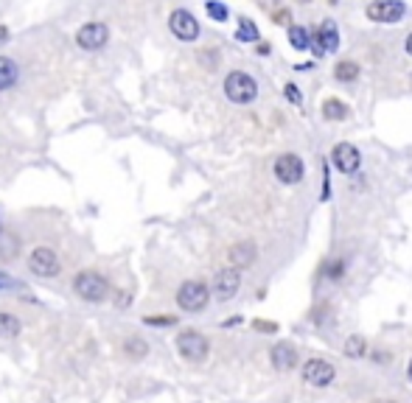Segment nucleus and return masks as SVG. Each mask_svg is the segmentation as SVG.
<instances>
[{
  "instance_id": "a211bd4d",
  "label": "nucleus",
  "mask_w": 412,
  "mask_h": 403,
  "mask_svg": "<svg viewBox=\"0 0 412 403\" xmlns=\"http://www.w3.org/2000/svg\"><path fill=\"white\" fill-rule=\"evenodd\" d=\"M289 45H292L295 51H306V48L312 45L309 31H306L303 25H289Z\"/></svg>"
},
{
  "instance_id": "dca6fc26",
  "label": "nucleus",
  "mask_w": 412,
  "mask_h": 403,
  "mask_svg": "<svg viewBox=\"0 0 412 403\" xmlns=\"http://www.w3.org/2000/svg\"><path fill=\"white\" fill-rule=\"evenodd\" d=\"M17 76H20L17 62H14V59H8V56H0V92H3V90H8L11 84H17Z\"/></svg>"
},
{
  "instance_id": "2f4dec72",
  "label": "nucleus",
  "mask_w": 412,
  "mask_h": 403,
  "mask_svg": "<svg viewBox=\"0 0 412 403\" xmlns=\"http://www.w3.org/2000/svg\"><path fill=\"white\" fill-rule=\"evenodd\" d=\"M407 375H410V381H412V361H410V367H407Z\"/></svg>"
},
{
  "instance_id": "4be33fe9",
  "label": "nucleus",
  "mask_w": 412,
  "mask_h": 403,
  "mask_svg": "<svg viewBox=\"0 0 412 403\" xmlns=\"http://www.w3.org/2000/svg\"><path fill=\"white\" fill-rule=\"evenodd\" d=\"M236 40H242V42H255V40H258V28H255L249 20H239Z\"/></svg>"
},
{
  "instance_id": "cd10ccee",
  "label": "nucleus",
  "mask_w": 412,
  "mask_h": 403,
  "mask_svg": "<svg viewBox=\"0 0 412 403\" xmlns=\"http://www.w3.org/2000/svg\"><path fill=\"white\" fill-rule=\"evenodd\" d=\"M275 20H278L281 25H286V23H289V11H286V8H281V11H275Z\"/></svg>"
},
{
  "instance_id": "393cba45",
  "label": "nucleus",
  "mask_w": 412,
  "mask_h": 403,
  "mask_svg": "<svg viewBox=\"0 0 412 403\" xmlns=\"http://www.w3.org/2000/svg\"><path fill=\"white\" fill-rule=\"evenodd\" d=\"M283 90H286V98H289V101H292V104H298V107H300V104H303V92H300V90H298V87H295V84H286V87H283Z\"/></svg>"
},
{
  "instance_id": "6e6552de",
  "label": "nucleus",
  "mask_w": 412,
  "mask_h": 403,
  "mask_svg": "<svg viewBox=\"0 0 412 403\" xmlns=\"http://www.w3.org/2000/svg\"><path fill=\"white\" fill-rule=\"evenodd\" d=\"M331 162H334V168L339 174H356L359 165H362V155H359V149L353 143H336L331 149Z\"/></svg>"
},
{
  "instance_id": "f03ea898",
  "label": "nucleus",
  "mask_w": 412,
  "mask_h": 403,
  "mask_svg": "<svg viewBox=\"0 0 412 403\" xmlns=\"http://www.w3.org/2000/svg\"><path fill=\"white\" fill-rule=\"evenodd\" d=\"M225 95L233 101V104H249V101H255V95H258V84L255 79L245 73V71H233L228 79H225Z\"/></svg>"
},
{
  "instance_id": "ddd939ff",
  "label": "nucleus",
  "mask_w": 412,
  "mask_h": 403,
  "mask_svg": "<svg viewBox=\"0 0 412 403\" xmlns=\"http://www.w3.org/2000/svg\"><path fill=\"white\" fill-rule=\"evenodd\" d=\"M336 48H339V31H336V23H334V20H323L320 28H317V40H314V56L334 54Z\"/></svg>"
},
{
  "instance_id": "72a5a7b5",
  "label": "nucleus",
  "mask_w": 412,
  "mask_h": 403,
  "mask_svg": "<svg viewBox=\"0 0 412 403\" xmlns=\"http://www.w3.org/2000/svg\"><path fill=\"white\" fill-rule=\"evenodd\" d=\"M298 3H312V0H298Z\"/></svg>"
},
{
  "instance_id": "7ed1b4c3",
  "label": "nucleus",
  "mask_w": 412,
  "mask_h": 403,
  "mask_svg": "<svg viewBox=\"0 0 412 403\" xmlns=\"http://www.w3.org/2000/svg\"><path fill=\"white\" fill-rule=\"evenodd\" d=\"M211 300V291L202 280H185L179 289H177V306L182 311H202Z\"/></svg>"
},
{
  "instance_id": "a878e982",
  "label": "nucleus",
  "mask_w": 412,
  "mask_h": 403,
  "mask_svg": "<svg viewBox=\"0 0 412 403\" xmlns=\"http://www.w3.org/2000/svg\"><path fill=\"white\" fill-rule=\"evenodd\" d=\"M8 289H20V283L14 277H8V275L0 272V291H8Z\"/></svg>"
},
{
  "instance_id": "f3484780",
  "label": "nucleus",
  "mask_w": 412,
  "mask_h": 403,
  "mask_svg": "<svg viewBox=\"0 0 412 403\" xmlns=\"http://www.w3.org/2000/svg\"><path fill=\"white\" fill-rule=\"evenodd\" d=\"M342 353L348 356V359H365V353H367V342H365V336H359V333H353V336H348L345 339V344H342Z\"/></svg>"
},
{
  "instance_id": "f8f14e48",
  "label": "nucleus",
  "mask_w": 412,
  "mask_h": 403,
  "mask_svg": "<svg viewBox=\"0 0 412 403\" xmlns=\"http://www.w3.org/2000/svg\"><path fill=\"white\" fill-rule=\"evenodd\" d=\"M275 176L283 185H298L303 179V160L298 155H281L275 160Z\"/></svg>"
},
{
  "instance_id": "5701e85b",
  "label": "nucleus",
  "mask_w": 412,
  "mask_h": 403,
  "mask_svg": "<svg viewBox=\"0 0 412 403\" xmlns=\"http://www.w3.org/2000/svg\"><path fill=\"white\" fill-rule=\"evenodd\" d=\"M205 11H208L216 23H225V20H228V14H230V11H228V6H225V3H216V0H208V3H205Z\"/></svg>"
},
{
  "instance_id": "4468645a",
  "label": "nucleus",
  "mask_w": 412,
  "mask_h": 403,
  "mask_svg": "<svg viewBox=\"0 0 412 403\" xmlns=\"http://www.w3.org/2000/svg\"><path fill=\"white\" fill-rule=\"evenodd\" d=\"M269 356H272V367L275 370H295L298 367V350H295V344H289V342H278L272 350H269Z\"/></svg>"
},
{
  "instance_id": "9b49d317",
  "label": "nucleus",
  "mask_w": 412,
  "mask_h": 403,
  "mask_svg": "<svg viewBox=\"0 0 412 403\" xmlns=\"http://www.w3.org/2000/svg\"><path fill=\"white\" fill-rule=\"evenodd\" d=\"M107 40H110V31L104 23H84L76 31V42L84 51H101L107 45Z\"/></svg>"
},
{
  "instance_id": "6ab92c4d",
  "label": "nucleus",
  "mask_w": 412,
  "mask_h": 403,
  "mask_svg": "<svg viewBox=\"0 0 412 403\" xmlns=\"http://www.w3.org/2000/svg\"><path fill=\"white\" fill-rule=\"evenodd\" d=\"M323 115H326V121H342V118H348V107L336 98H329L323 104Z\"/></svg>"
},
{
  "instance_id": "20e7f679",
  "label": "nucleus",
  "mask_w": 412,
  "mask_h": 403,
  "mask_svg": "<svg viewBox=\"0 0 412 403\" xmlns=\"http://www.w3.org/2000/svg\"><path fill=\"white\" fill-rule=\"evenodd\" d=\"M208 350H211V344H208V339L199 330L188 327V330H182L177 336V353L185 361H202V359H208Z\"/></svg>"
},
{
  "instance_id": "39448f33",
  "label": "nucleus",
  "mask_w": 412,
  "mask_h": 403,
  "mask_svg": "<svg viewBox=\"0 0 412 403\" xmlns=\"http://www.w3.org/2000/svg\"><path fill=\"white\" fill-rule=\"evenodd\" d=\"M168 28H171V34H174L177 40H182V42H194V40L199 37V23H196V17H194L191 11H185V8H174V11H171Z\"/></svg>"
},
{
  "instance_id": "0eeeda50",
  "label": "nucleus",
  "mask_w": 412,
  "mask_h": 403,
  "mask_svg": "<svg viewBox=\"0 0 412 403\" xmlns=\"http://www.w3.org/2000/svg\"><path fill=\"white\" fill-rule=\"evenodd\" d=\"M28 269H31L34 275H40V277H54V275H59V258H57L54 249L37 246V249L28 255Z\"/></svg>"
},
{
  "instance_id": "aec40b11",
  "label": "nucleus",
  "mask_w": 412,
  "mask_h": 403,
  "mask_svg": "<svg viewBox=\"0 0 412 403\" xmlns=\"http://www.w3.org/2000/svg\"><path fill=\"white\" fill-rule=\"evenodd\" d=\"M334 76H336V81H356L359 79V65L356 62H339L336 68H334Z\"/></svg>"
},
{
  "instance_id": "f704fd0d",
  "label": "nucleus",
  "mask_w": 412,
  "mask_h": 403,
  "mask_svg": "<svg viewBox=\"0 0 412 403\" xmlns=\"http://www.w3.org/2000/svg\"><path fill=\"white\" fill-rule=\"evenodd\" d=\"M329 3H336V0H329Z\"/></svg>"
},
{
  "instance_id": "2eb2a0df",
  "label": "nucleus",
  "mask_w": 412,
  "mask_h": 403,
  "mask_svg": "<svg viewBox=\"0 0 412 403\" xmlns=\"http://www.w3.org/2000/svg\"><path fill=\"white\" fill-rule=\"evenodd\" d=\"M255 255H258L255 243L252 241H239V243H233V246H230L228 260H230V266H236V269H247V266H252Z\"/></svg>"
},
{
  "instance_id": "f257e3e1",
  "label": "nucleus",
  "mask_w": 412,
  "mask_h": 403,
  "mask_svg": "<svg viewBox=\"0 0 412 403\" xmlns=\"http://www.w3.org/2000/svg\"><path fill=\"white\" fill-rule=\"evenodd\" d=\"M73 291L87 303H104L110 294V283L98 272H79L73 277Z\"/></svg>"
},
{
  "instance_id": "473e14b6",
  "label": "nucleus",
  "mask_w": 412,
  "mask_h": 403,
  "mask_svg": "<svg viewBox=\"0 0 412 403\" xmlns=\"http://www.w3.org/2000/svg\"><path fill=\"white\" fill-rule=\"evenodd\" d=\"M373 403H396V401H382V398H379V401H373Z\"/></svg>"
},
{
  "instance_id": "7c9ffc66",
  "label": "nucleus",
  "mask_w": 412,
  "mask_h": 403,
  "mask_svg": "<svg viewBox=\"0 0 412 403\" xmlns=\"http://www.w3.org/2000/svg\"><path fill=\"white\" fill-rule=\"evenodd\" d=\"M6 37H8V31H6L3 25H0V40H6Z\"/></svg>"
},
{
  "instance_id": "412c9836",
  "label": "nucleus",
  "mask_w": 412,
  "mask_h": 403,
  "mask_svg": "<svg viewBox=\"0 0 412 403\" xmlns=\"http://www.w3.org/2000/svg\"><path fill=\"white\" fill-rule=\"evenodd\" d=\"M20 333V323L11 314H0V339H11Z\"/></svg>"
},
{
  "instance_id": "c756f323",
  "label": "nucleus",
  "mask_w": 412,
  "mask_h": 403,
  "mask_svg": "<svg viewBox=\"0 0 412 403\" xmlns=\"http://www.w3.org/2000/svg\"><path fill=\"white\" fill-rule=\"evenodd\" d=\"M407 54H410V56H412V34H410V37H407Z\"/></svg>"
},
{
  "instance_id": "bb28decb",
  "label": "nucleus",
  "mask_w": 412,
  "mask_h": 403,
  "mask_svg": "<svg viewBox=\"0 0 412 403\" xmlns=\"http://www.w3.org/2000/svg\"><path fill=\"white\" fill-rule=\"evenodd\" d=\"M143 323L146 325H174L177 320H174V317H146Z\"/></svg>"
},
{
  "instance_id": "b1692460",
  "label": "nucleus",
  "mask_w": 412,
  "mask_h": 403,
  "mask_svg": "<svg viewBox=\"0 0 412 403\" xmlns=\"http://www.w3.org/2000/svg\"><path fill=\"white\" fill-rule=\"evenodd\" d=\"M126 353H129L132 359H143V356H146V344H143L141 339H132V342L126 344Z\"/></svg>"
},
{
  "instance_id": "423d86ee",
  "label": "nucleus",
  "mask_w": 412,
  "mask_h": 403,
  "mask_svg": "<svg viewBox=\"0 0 412 403\" xmlns=\"http://www.w3.org/2000/svg\"><path fill=\"white\" fill-rule=\"evenodd\" d=\"M404 14H407V6H404L401 0H373V3L367 6V17H370L373 23H387V25H393V23H399Z\"/></svg>"
},
{
  "instance_id": "c85d7f7f",
  "label": "nucleus",
  "mask_w": 412,
  "mask_h": 403,
  "mask_svg": "<svg viewBox=\"0 0 412 403\" xmlns=\"http://www.w3.org/2000/svg\"><path fill=\"white\" fill-rule=\"evenodd\" d=\"M255 327H258V330H272V333L278 330V325H272V323H255Z\"/></svg>"
},
{
  "instance_id": "9d476101",
  "label": "nucleus",
  "mask_w": 412,
  "mask_h": 403,
  "mask_svg": "<svg viewBox=\"0 0 412 403\" xmlns=\"http://www.w3.org/2000/svg\"><path fill=\"white\" fill-rule=\"evenodd\" d=\"M334 378H336V370L326 359H309L303 364V381L312 387H329Z\"/></svg>"
},
{
  "instance_id": "1a4fd4ad",
  "label": "nucleus",
  "mask_w": 412,
  "mask_h": 403,
  "mask_svg": "<svg viewBox=\"0 0 412 403\" xmlns=\"http://www.w3.org/2000/svg\"><path fill=\"white\" fill-rule=\"evenodd\" d=\"M239 286H242V269L228 266V269H222V272L216 275V280H213V294H216V300L228 303V300L236 297Z\"/></svg>"
}]
</instances>
